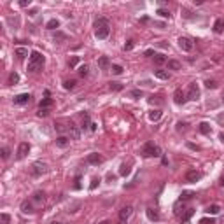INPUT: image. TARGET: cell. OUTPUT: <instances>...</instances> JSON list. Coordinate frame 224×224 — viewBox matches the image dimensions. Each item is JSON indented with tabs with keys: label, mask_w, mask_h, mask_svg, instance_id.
Wrapping results in <instances>:
<instances>
[{
	"label": "cell",
	"mask_w": 224,
	"mask_h": 224,
	"mask_svg": "<svg viewBox=\"0 0 224 224\" xmlns=\"http://www.w3.org/2000/svg\"><path fill=\"white\" fill-rule=\"evenodd\" d=\"M109 33H110V21L107 18H98L95 21V37L104 40V39L109 37Z\"/></svg>",
	"instance_id": "6da1fadb"
},
{
	"label": "cell",
	"mask_w": 224,
	"mask_h": 224,
	"mask_svg": "<svg viewBox=\"0 0 224 224\" xmlns=\"http://www.w3.org/2000/svg\"><path fill=\"white\" fill-rule=\"evenodd\" d=\"M44 65V56L39 51H33L30 55V61H28V72H37L39 68H42Z\"/></svg>",
	"instance_id": "7a4b0ae2"
},
{
	"label": "cell",
	"mask_w": 224,
	"mask_h": 224,
	"mask_svg": "<svg viewBox=\"0 0 224 224\" xmlns=\"http://www.w3.org/2000/svg\"><path fill=\"white\" fill-rule=\"evenodd\" d=\"M142 156L144 158H153V156H161V149L154 142H147L142 147Z\"/></svg>",
	"instance_id": "3957f363"
},
{
	"label": "cell",
	"mask_w": 224,
	"mask_h": 224,
	"mask_svg": "<svg viewBox=\"0 0 224 224\" xmlns=\"http://www.w3.org/2000/svg\"><path fill=\"white\" fill-rule=\"evenodd\" d=\"M47 165L42 163V161H35V163L32 165V168H30V173L33 175V177H40V175H44L46 172H47Z\"/></svg>",
	"instance_id": "277c9868"
},
{
	"label": "cell",
	"mask_w": 224,
	"mask_h": 224,
	"mask_svg": "<svg viewBox=\"0 0 224 224\" xmlns=\"http://www.w3.org/2000/svg\"><path fill=\"white\" fill-rule=\"evenodd\" d=\"M187 100H198L200 98V88H198V84L196 82H193V84H189V91H187Z\"/></svg>",
	"instance_id": "5b68a950"
},
{
	"label": "cell",
	"mask_w": 224,
	"mask_h": 224,
	"mask_svg": "<svg viewBox=\"0 0 224 224\" xmlns=\"http://www.w3.org/2000/svg\"><path fill=\"white\" fill-rule=\"evenodd\" d=\"M28 153H30V144H28V142H21V144H19V147H18L16 158H18V159L26 158V154H28Z\"/></svg>",
	"instance_id": "8992f818"
},
{
	"label": "cell",
	"mask_w": 224,
	"mask_h": 224,
	"mask_svg": "<svg viewBox=\"0 0 224 224\" xmlns=\"http://www.w3.org/2000/svg\"><path fill=\"white\" fill-rule=\"evenodd\" d=\"M86 161L89 165H100V163H104V156L98 153H91V154H88Z\"/></svg>",
	"instance_id": "52a82bcc"
},
{
	"label": "cell",
	"mask_w": 224,
	"mask_h": 224,
	"mask_svg": "<svg viewBox=\"0 0 224 224\" xmlns=\"http://www.w3.org/2000/svg\"><path fill=\"white\" fill-rule=\"evenodd\" d=\"M179 47H181L182 51H191L193 49V40L187 37H181L179 39Z\"/></svg>",
	"instance_id": "ba28073f"
},
{
	"label": "cell",
	"mask_w": 224,
	"mask_h": 224,
	"mask_svg": "<svg viewBox=\"0 0 224 224\" xmlns=\"http://www.w3.org/2000/svg\"><path fill=\"white\" fill-rule=\"evenodd\" d=\"M202 179V172H198V170H189L186 173V181L187 182H198Z\"/></svg>",
	"instance_id": "9c48e42d"
},
{
	"label": "cell",
	"mask_w": 224,
	"mask_h": 224,
	"mask_svg": "<svg viewBox=\"0 0 224 224\" xmlns=\"http://www.w3.org/2000/svg\"><path fill=\"white\" fill-rule=\"evenodd\" d=\"M131 214H133V207H131V205L123 207L121 208V212H119V221H128V217H130Z\"/></svg>",
	"instance_id": "30bf717a"
},
{
	"label": "cell",
	"mask_w": 224,
	"mask_h": 224,
	"mask_svg": "<svg viewBox=\"0 0 224 224\" xmlns=\"http://www.w3.org/2000/svg\"><path fill=\"white\" fill-rule=\"evenodd\" d=\"M186 100H187V96L184 95V91H182V89H175V93H173V102H175V104H177V105H182Z\"/></svg>",
	"instance_id": "8fae6325"
},
{
	"label": "cell",
	"mask_w": 224,
	"mask_h": 224,
	"mask_svg": "<svg viewBox=\"0 0 224 224\" xmlns=\"http://www.w3.org/2000/svg\"><path fill=\"white\" fill-rule=\"evenodd\" d=\"M30 95L28 93H21V95H18V96H14V105H25L30 102Z\"/></svg>",
	"instance_id": "7c38bea8"
},
{
	"label": "cell",
	"mask_w": 224,
	"mask_h": 224,
	"mask_svg": "<svg viewBox=\"0 0 224 224\" xmlns=\"http://www.w3.org/2000/svg\"><path fill=\"white\" fill-rule=\"evenodd\" d=\"M68 135H70L72 140H79V137H81V131H79V128H77L74 123L68 124Z\"/></svg>",
	"instance_id": "4fadbf2b"
},
{
	"label": "cell",
	"mask_w": 224,
	"mask_h": 224,
	"mask_svg": "<svg viewBox=\"0 0 224 224\" xmlns=\"http://www.w3.org/2000/svg\"><path fill=\"white\" fill-rule=\"evenodd\" d=\"M68 144H70V138L67 137V135H60V137L56 138V145L58 147H67Z\"/></svg>",
	"instance_id": "5bb4252c"
},
{
	"label": "cell",
	"mask_w": 224,
	"mask_h": 224,
	"mask_svg": "<svg viewBox=\"0 0 224 224\" xmlns=\"http://www.w3.org/2000/svg\"><path fill=\"white\" fill-rule=\"evenodd\" d=\"M32 200L35 203H44V200H46V193L44 191H35L33 193V196H32Z\"/></svg>",
	"instance_id": "9a60e30c"
},
{
	"label": "cell",
	"mask_w": 224,
	"mask_h": 224,
	"mask_svg": "<svg viewBox=\"0 0 224 224\" xmlns=\"http://www.w3.org/2000/svg\"><path fill=\"white\" fill-rule=\"evenodd\" d=\"M214 32L217 33V35H221V33L224 32V21L222 19H215V23H214Z\"/></svg>",
	"instance_id": "2e32d148"
},
{
	"label": "cell",
	"mask_w": 224,
	"mask_h": 224,
	"mask_svg": "<svg viewBox=\"0 0 224 224\" xmlns=\"http://www.w3.org/2000/svg\"><path fill=\"white\" fill-rule=\"evenodd\" d=\"M154 75L158 77V79H163V81H168V79H170V72H166V70H161V68H158V70H154Z\"/></svg>",
	"instance_id": "e0dca14e"
},
{
	"label": "cell",
	"mask_w": 224,
	"mask_h": 224,
	"mask_svg": "<svg viewBox=\"0 0 224 224\" xmlns=\"http://www.w3.org/2000/svg\"><path fill=\"white\" fill-rule=\"evenodd\" d=\"M98 67L102 68V70H107V68L110 67V60L107 58V56H102V58L98 60Z\"/></svg>",
	"instance_id": "ac0fdd59"
},
{
	"label": "cell",
	"mask_w": 224,
	"mask_h": 224,
	"mask_svg": "<svg viewBox=\"0 0 224 224\" xmlns=\"http://www.w3.org/2000/svg\"><path fill=\"white\" fill-rule=\"evenodd\" d=\"M193 214H194V208H187L186 212L181 215V221H182V222H187V221L193 217Z\"/></svg>",
	"instance_id": "d6986e66"
},
{
	"label": "cell",
	"mask_w": 224,
	"mask_h": 224,
	"mask_svg": "<svg viewBox=\"0 0 224 224\" xmlns=\"http://www.w3.org/2000/svg\"><path fill=\"white\" fill-rule=\"evenodd\" d=\"M91 124H93V123H91V117H89V114H86V112H84V114H82V128H84V130H86V128H91Z\"/></svg>",
	"instance_id": "ffe728a7"
},
{
	"label": "cell",
	"mask_w": 224,
	"mask_h": 224,
	"mask_svg": "<svg viewBox=\"0 0 224 224\" xmlns=\"http://www.w3.org/2000/svg\"><path fill=\"white\" fill-rule=\"evenodd\" d=\"M67 35L63 32H56L55 33V42H58V44H63V42H67Z\"/></svg>",
	"instance_id": "44dd1931"
},
{
	"label": "cell",
	"mask_w": 224,
	"mask_h": 224,
	"mask_svg": "<svg viewBox=\"0 0 224 224\" xmlns=\"http://www.w3.org/2000/svg\"><path fill=\"white\" fill-rule=\"evenodd\" d=\"M200 131H202L203 135H210V131H212V128H210V124L208 123H200Z\"/></svg>",
	"instance_id": "7402d4cb"
},
{
	"label": "cell",
	"mask_w": 224,
	"mask_h": 224,
	"mask_svg": "<svg viewBox=\"0 0 224 224\" xmlns=\"http://www.w3.org/2000/svg\"><path fill=\"white\" fill-rule=\"evenodd\" d=\"M166 63H168V68H170V70H181V61H177V60H168Z\"/></svg>",
	"instance_id": "603a6c76"
},
{
	"label": "cell",
	"mask_w": 224,
	"mask_h": 224,
	"mask_svg": "<svg viewBox=\"0 0 224 224\" xmlns=\"http://www.w3.org/2000/svg\"><path fill=\"white\" fill-rule=\"evenodd\" d=\"M21 210H23L25 214H33L32 203H30V202H23V203H21Z\"/></svg>",
	"instance_id": "cb8c5ba5"
},
{
	"label": "cell",
	"mask_w": 224,
	"mask_h": 224,
	"mask_svg": "<svg viewBox=\"0 0 224 224\" xmlns=\"http://www.w3.org/2000/svg\"><path fill=\"white\" fill-rule=\"evenodd\" d=\"M51 105H53V100L49 98V96H46V98L40 102V105H39V109H49Z\"/></svg>",
	"instance_id": "d4e9b609"
},
{
	"label": "cell",
	"mask_w": 224,
	"mask_h": 224,
	"mask_svg": "<svg viewBox=\"0 0 224 224\" xmlns=\"http://www.w3.org/2000/svg\"><path fill=\"white\" fill-rule=\"evenodd\" d=\"M147 217L151 221H159V214L154 210V208H147Z\"/></svg>",
	"instance_id": "484cf974"
},
{
	"label": "cell",
	"mask_w": 224,
	"mask_h": 224,
	"mask_svg": "<svg viewBox=\"0 0 224 224\" xmlns=\"http://www.w3.org/2000/svg\"><path fill=\"white\" fill-rule=\"evenodd\" d=\"M159 117H161V110H151V112H149V119L151 121H159Z\"/></svg>",
	"instance_id": "4316f807"
},
{
	"label": "cell",
	"mask_w": 224,
	"mask_h": 224,
	"mask_svg": "<svg viewBox=\"0 0 224 224\" xmlns=\"http://www.w3.org/2000/svg\"><path fill=\"white\" fill-rule=\"evenodd\" d=\"M58 26H60V21H58V19H49V21H47V25H46V28H47V30H56Z\"/></svg>",
	"instance_id": "83f0119b"
},
{
	"label": "cell",
	"mask_w": 224,
	"mask_h": 224,
	"mask_svg": "<svg viewBox=\"0 0 224 224\" xmlns=\"http://www.w3.org/2000/svg\"><path fill=\"white\" fill-rule=\"evenodd\" d=\"M166 61H168V60H166V58H165L163 55H156V56H154V63H156V65H158V67L165 65Z\"/></svg>",
	"instance_id": "f1b7e54d"
},
{
	"label": "cell",
	"mask_w": 224,
	"mask_h": 224,
	"mask_svg": "<svg viewBox=\"0 0 224 224\" xmlns=\"http://www.w3.org/2000/svg\"><path fill=\"white\" fill-rule=\"evenodd\" d=\"M142 89H131V91H130V93H128V96H130V98H135V100H137V98H142Z\"/></svg>",
	"instance_id": "f546056e"
},
{
	"label": "cell",
	"mask_w": 224,
	"mask_h": 224,
	"mask_svg": "<svg viewBox=\"0 0 224 224\" xmlns=\"http://www.w3.org/2000/svg\"><path fill=\"white\" fill-rule=\"evenodd\" d=\"M205 212H207V214H212V215H217V214L221 212V207H219V205H210V207H208Z\"/></svg>",
	"instance_id": "4dcf8cb0"
},
{
	"label": "cell",
	"mask_w": 224,
	"mask_h": 224,
	"mask_svg": "<svg viewBox=\"0 0 224 224\" xmlns=\"http://www.w3.org/2000/svg\"><path fill=\"white\" fill-rule=\"evenodd\" d=\"M16 56L19 58V60H23L25 56H28V49H25V47H18V49H16Z\"/></svg>",
	"instance_id": "1f68e13d"
},
{
	"label": "cell",
	"mask_w": 224,
	"mask_h": 224,
	"mask_svg": "<svg viewBox=\"0 0 224 224\" xmlns=\"http://www.w3.org/2000/svg\"><path fill=\"white\" fill-rule=\"evenodd\" d=\"M130 172H131V168L128 166V165H121V166H119V173L123 175V177H126V175H130Z\"/></svg>",
	"instance_id": "d6a6232c"
},
{
	"label": "cell",
	"mask_w": 224,
	"mask_h": 224,
	"mask_svg": "<svg viewBox=\"0 0 224 224\" xmlns=\"http://www.w3.org/2000/svg\"><path fill=\"white\" fill-rule=\"evenodd\" d=\"M194 196V193H191V191H184L181 194V202H186V200H191V198Z\"/></svg>",
	"instance_id": "836d02e7"
},
{
	"label": "cell",
	"mask_w": 224,
	"mask_h": 224,
	"mask_svg": "<svg viewBox=\"0 0 224 224\" xmlns=\"http://www.w3.org/2000/svg\"><path fill=\"white\" fill-rule=\"evenodd\" d=\"M63 88H65V89H74V88H75V81H74V79L65 81V82H63Z\"/></svg>",
	"instance_id": "e575fe53"
},
{
	"label": "cell",
	"mask_w": 224,
	"mask_h": 224,
	"mask_svg": "<svg viewBox=\"0 0 224 224\" xmlns=\"http://www.w3.org/2000/svg\"><path fill=\"white\" fill-rule=\"evenodd\" d=\"M156 14H159L161 18H168L170 19V11H166V9H163V7H159L158 11H156Z\"/></svg>",
	"instance_id": "d590c367"
},
{
	"label": "cell",
	"mask_w": 224,
	"mask_h": 224,
	"mask_svg": "<svg viewBox=\"0 0 224 224\" xmlns=\"http://www.w3.org/2000/svg\"><path fill=\"white\" fill-rule=\"evenodd\" d=\"M109 88L112 91H121V89H123V84H121V82H110Z\"/></svg>",
	"instance_id": "8d00e7d4"
},
{
	"label": "cell",
	"mask_w": 224,
	"mask_h": 224,
	"mask_svg": "<svg viewBox=\"0 0 224 224\" xmlns=\"http://www.w3.org/2000/svg\"><path fill=\"white\" fill-rule=\"evenodd\" d=\"M110 70H112V74L119 75V74H123V70H124V68H123L121 65H112V67H110Z\"/></svg>",
	"instance_id": "74e56055"
},
{
	"label": "cell",
	"mask_w": 224,
	"mask_h": 224,
	"mask_svg": "<svg viewBox=\"0 0 224 224\" xmlns=\"http://www.w3.org/2000/svg\"><path fill=\"white\" fill-rule=\"evenodd\" d=\"M18 81H19V75H18L16 72H12L11 75H9V84H16Z\"/></svg>",
	"instance_id": "f35d334b"
},
{
	"label": "cell",
	"mask_w": 224,
	"mask_h": 224,
	"mask_svg": "<svg viewBox=\"0 0 224 224\" xmlns=\"http://www.w3.org/2000/svg\"><path fill=\"white\" fill-rule=\"evenodd\" d=\"M77 63H79V56H72L70 60H68V67H70V68H74Z\"/></svg>",
	"instance_id": "ab89813d"
},
{
	"label": "cell",
	"mask_w": 224,
	"mask_h": 224,
	"mask_svg": "<svg viewBox=\"0 0 224 224\" xmlns=\"http://www.w3.org/2000/svg\"><path fill=\"white\" fill-rule=\"evenodd\" d=\"M205 86H207L208 89H215V88H217V81H210V79H208V81H205Z\"/></svg>",
	"instance_id": "60d3db41"
},
{
	"label": "cell",
	"mask_w": 224,
	"mask_h": 224,
	"mask_svg": "<svg viewBox=\"0 0 224 224\" xmlns=\"http://www.w3.org/2000/svg\"><path fill=\"white\" fill-rule=\"evenodd\" d=\"M0 221H2V224H9L11 222V215L9 214H2L0 215Z\"/></svg>",
	"instance_id": "b9f144b4"
},
{
	"label": "cell",
	"mask_w": 224,
	"mask_h": 224,
	"mask_svg": "<svg viewBox=\"0 0 224 224\" xmlns=\"http://www.w3.org/2000/svg\"><path fill=\"white\" fill-rule=\"evenodd\" d=\"M79 75H81V77L88 75V65H81V67H79Z\"/></svg>",
	"instance_id": "7bdbcfd3"
},
{
	"label": "cell",
	"mask_w": 224,
	"mask_h": 224,
	"mask_svg": "<svg viewBox=\"0 0 224 224\" xmlns=\"http://www.w3.org/2000/svg\"><path fill=\"white\" fill-rule=\"evenodd\" d=\"M100 184V179L98 177H95L93 181H91V184H89V189H91V191H93V189H96V186H98Z\"/></svg>",
	"instance_id": "ee69618b"
},
{
	"label": "cell",
	"mask_w": 224,
	"mask_h": 224,
	"mask_svg": "<svg viewBox=\"0 0 224 224\" xmlns=\"http://www.w3.org/2000/svg\"><path fill=\"white\" fill-rule=\"evenodd\" d=\"M9 154H11V149H9V147L2 149V159H7V158H9Z\"/></svg>",
	"instance_id": "f6af8a7d"
},
{
	"label": "cell",
	"mask_w": 224,
	"mask_h": 224,
	"mask_svg": "<svg viewBox=\"0 0 224 224\" xmlns=\"http://www.w3.org/2000/svg\"><path fill=\"white\" fill-rule=\"evenodd\" d=\"M40 117H46V116L49 114V109H39V112H37Z\"/></svg>",
	"instance_id": "bcb514c9"
},
{
	"label": "cell",
	"mask_w": 224,
	"mask_h": 224,
	"mask_svg": "<svg viewBox=\"0 0 224 224\" xmlns=\"http://www.w3.org/2000/svg\"><path fill=\"white\" fill-rule=\"evenodd\" d=\"M131 49H133V40H128L124 44V51H131Z\"/></svg>",
	"instance_id": "7dc6e473"
},
{
	"label": "cell",
	"mask_w": 224,
	"mask_h": 224,
	"mask_svg": "<svg viewBox=\"0 0 224 224\" xmlns=\"http://www.w3.org/2000/svg\"><path fill=\"white\" fill-rule=\"evenodd\" d=\"M149 104H161V100H159V96H151Z\"/></svg>",
	"instance_id": "c3c4849f"
},
{
	"label": "cell",
	"mask_w": 224,
	"mask_h": 224,
	"mask_svg": "<svg viewBox=\"0 0 224 224\" xmlns=\"http://www.w3.org/2000/svg\"><path fill=\"white\" fill-rule=\"evenodd\" d=\"M200 224H214V219L205 217V219H202V221H200Z\"/></svg>",
	"instance_id": "681fc988"
},
{
	"label": "cell",
	"mask_w": 224,
	"mask_h": 224,
	"mask_svg": "<svg viewBox=\"0 0 224 224\" xmlns=\"http://www.w3.org/2000/svg\"><path fill=\"white\" fill-rule=\"evenodd\" d=\"M79 182H81V177L77 175L75 177V184H74V189H81V184H79Z\"/></svg>",
	"instance_id": "f907efd6"
},
{
	"label": "cell",
	"mask_w": 224,
	"mask_h": 224,
	"mask_svg": "<svg viewBox=\"0 0 224 224\" xmlns=\"http://www.w3.org/2000/svg\"><path fill=\"white\" fill-rule=\"evenodd\" d=\"M186 123H179V124H177V130H179V131H184V130H186Z\"/></svg>",
	"instance_id": "816d5d0a"
},
{
	"label": "cell",
	"mask_w": 224,
	"mask_h": 224,
	"mask_svg": "<svg viewBox=\"0 0 224 224\" xmlns=\"http://www.w3.org/2000/svg\"><path fill=\"white\" fill-rule=\"evenodd\" d=\"M19 6H21V7H28V6H30V0H21V2H19Z\"/></svg>",
	"instance_id": "f5cc1de1"
},
{
	"label": "cell",
	"mask_w": 224,
	"mask_h": 224,
	"mask_svg": "<svg viewBox=\"0 0 224 224\" xmlns=\"http://www.w3.org/2000/svg\"><path fill=\"white\" fill-rule=\"evenodd\" d=\"M153 55L156 56V53H154L153 49H149V51H145V56H153Z\"/></svg>",
	"instance_id": "db71d44e"
},
{
	"label": "cell",
	"mask_w": 224,
	"mask_h": 224,
	"mask_svg": "<svg viewBox=\"0 0 224 224\" xmlns=\"http://www.w3.org/2000/svg\"><path fill=\"white\" fill-rule=\"evenodd\" d=\"M219 140L224 144V131H221V135H219Z\"/></svg>",
	"instance_id": "11a10c76"
},
{
	"label": "cell",
	"mask_w": 224,
	"mask_h": 224,
	"mask_svg": "<svg viewBox=\"0 0 224 224\" xmlns=\"http://www.w3.org/2000/svg\"><path fill=\"white\" fill-rule=\"evenodd\" d=\"M189 147H191V149H194V151H198V149H200L198 145H194V144H189Z\"/></svg>",
	"instance_id": "9f6ffc18"
},
{
	"label": "cell",
	"mask_w": 224,
	"mask_h": 224,
	"mask_svg": "<svg viewBox=\"0 0 224 224\" xmlns=\"http://www.w3.org/2000/svg\"><path fill=\"white\" fill-rule=\"evenodd\" d=\"M219 184H221V186H224V175L221 177V181H219Z\"/></svg>",
	"instance_id": "6f0895ef"
},
{
	"label": "cell",
	"mask_w": 224,
	"mask_h": 224,
	"mask_svg": "<svg viewBox=\"0 0 224 224\" xmlns=\"http://www.w3.org/2000/svg\"><path fill=\"white\" fill-rule=\"evenodd\" d=\"M126 222V221H119V222H117V224H124Z\"/></svg>",
	"instance_id": "680465c9"
},
{
	"label": "cell",
	"mask_w": 224,
	"mask_h": 224,
	"mask_svg": "<svg viewBox=\"0 0 224 224\" xmlns=\"http://www.w3.org/2000/svg\"><path fill=\"white\" fill-rule=\"evenodd\" d=\"M100 224H109V222H107V221H104V222H100Z\"/></svg>",
	"instance_id": "91938a15"
},
{
	"label": "cell",
	"mask_w": 224,
	"mask_h": 224,
	"mask_svg": "<svg viewBox=\"0 0 224 224\" xmlns=\"http://www.w3.org/2000/svg\"><path fill=\"white\" fill-rule=\"evenodd\" d=\"M53 224H60V222H53Z\"/></svg>",
	"instance_id": "94428289"
},
{
	"label": "cell",
	"mask_w": 224,
	"mask_h": 224,
	"mask_svg": "<svg viewBox=\"0 0 224 224\" xmlns=\"http://www.w3.org/2000/svg\"><path fill=\"white\" fill-rule=\"evenodd\" d=\"M222 102H224V98H222Z\"/></svg>",
	"instance_id": "6125c7cd"
}]
</instances>
